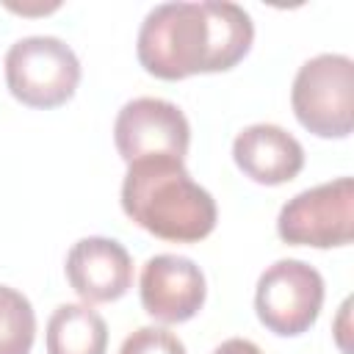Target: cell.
<instances>
[{
    "label": "cell",
    "instance_id": "10",
    "mask_svg": "<svg viewBox=\"0 0 354 354\" xmlns=\"http://www.w3.org/2000/svg\"><path fill=\"white\" fill-rule=\"evenodd\" d=\"M235 166L260 185L290 183L304 169V147L279 124H249L232 141Z\"/></svg>",
    "mask_w": 354,
    "mask_h": 354
},
{
    "label": "cell",
    "instance_id": "8",
    "mask_svg": "<svg viewBox=\"0 0 354 354\" xmlns=\"http://www.w3.org/2000/svg\"><path fill=\"white\" fill-rule=\"evenodd\" d=\"M138 293L147 315L160 324H183L202 310L207 282L191 257L155 254L141 268Z\"/></svg>",
    "mask_w": 354,
    "mask_h": 354
},
{
    "label": "cell",
    "instance_id": "6",
    "mask_svg": "<svg viewBox=\"0 0 354 354\" xmlns=\"http://www.w3.org/2000/svg\"><path fill=\"white\" fill-rule=\"evenodd\" d=\"M324 307V277L304 260H277L268 266L254 290V310L260 324L279 335H304Z\"/></svg>",
    "mask_w": 354,
    "mask_h": 354
},
{
    "label": "cell",
    "instance_id": "1",
    "mask_svg": "<svg viewBox=\"0 0 354 354\" xmlns=\"http://www.w3.org/2000/svg\"><path fill=\"white\" fill-rule=\"evenodd\" d=\"M254 41L252 17L230 0L160 3L138 28V64L160 80L227 72Z\"/></svg>",
    "mask_w": 354,
    "mask_h": 354
},
{
    "label": "cell",
    "instance_id": "7",
    "mask_svg": "<svg viewBox=\"0 0 354 354\" xmlns=\"http://www.w3.org/2000/svg\"><path fill=\"white\" fill-rule=\"evenodd\" d=\"M113 144L124 163L144 158L185 160L191 124L185 113L160 97H136L122 105L113 122Z\"/></svg>",
    "mask_w": 354,
    "mask_h": 354
},
{
    "label": "cell",
    "instance_id": "5",
    "mask_svg": "<svg viewBox=\"0 0 354 354\" xmlns=\"http://www.w3.org/2000/svg\"><path fill=\"white\" fill-rule=\"evenodd\" d=\"M277 232L290 246L332 249L354 235V180L337 177L288 199L277 216Z\"/></svg>",
    "mask_w": 354,
    "mask_h": 354
},
{
    "label": "cell",
    "instance_id": "12",
    "mask_svg": "<svg viewBox=\"0 0 354 354\" xmlns=\"http://www.w3.org/2000/svg\"><path fill=\"white\" fill-rule=\"evenodd\" d=\"M36 313L25 293L0 285V354H30Z\"/></svg>",
    "mask_w": 354,
    "mask_h": 354
},
{
    "label": "cell",
    "instance_id": "4",
    "mask_svg": "<svg viewBox=\"0 0 354 354\" xmlns=\"http://www.w3.org/2000/svg\"><path fill=\"white\" fill-rule=\"evenodd\" d=\"M6 83L28 108H58L77 91L80 61L58 36H25L6 53Z\"/></svg>",
    "mask_w": 354,
    "mask_h": 354
},
{
    "label": "cell",
    "instance_id": "2",
    "mask_svg": "<svg viewBox=\"0 0 354 354\" xmlns=\"http://www.w3.org/2000/svg\"><path fill=\"white\" fill-rule=\"evenodd\" d=\"M122 210L133 224L171 243H196L216 230V199L191 180L177 158H144L127 163Z\"/></svg>",
    "mask_w": 354,
    "mask_h": 354
},
{
    "label": "cell",
    "instance_id": "13",
    "mask_svg": "<svg viewBox=\"0 0 354 354\" xmlns=\"http://www.w3.org/2000/svg\"><path fill=\"white\" fill-rule=\"evenodd\" d=\"M119 354H188L185 343L160 326H141L124 337Z\"/></svg>",
    "mask_w": 354,
    "mask_h": 354
},
{
    "label": "cell",
    "instance_id": "3",
    "mask_svg": "<svg viewBox=\"0 0 354 354\" xmlns=\"http://www.w3.org/2000/svg\"><path fill=\"white\" fill-rule=\"evenodd\" d=\"M290 105L304 130L318 138H346L354 127V61L321 53L293 77Z\"/></svg>",
    "mask_w": 354,
    "mask_h": 354
},
{
    "label": "cell",
    "instance_id": "11",
    "mask_svg": "<svg viewBox=\"0 0 354 354\" xmlns=\"http://www.w3.org/2000/svg\"><path fill=\"white\" fill-rule=\"evenodd\" d=\"M47 354H105L108 326L91 304H61L47 321Z\"/></svg>",
    "mask_w": 354,
    "mask_h": 354
},
{
    "label": "cell",
    "instance_id": "14",
    "mask_svg": "<svg viewBox=\"0 0 354 354\" xmlns=\"http://www.w3.org/2000/svg\"><path fill=\"white\" fill-rule=\"evenodd\" d=\"M213 354H263V351H260L257 343H252L246 337H230L221 346H216Z\"/></svg>",
    "mask_w": 354,
    "mask_h": 354
},
{
    "label": "cell",
    "instance_id": "9",
    "mask_svg": "<svg viewBox=\"0 0 354 354\" xmlns=\"http://www.w3.org/2000/svg\"><path fill=\"white\" fill-rule=\"evenodd\" d=\"M66 279L86 304H105L122 299L133 285L130 252L102 235L80 238L66 254Z\"/></svg>",
    "mask_w": 354,
    "mask_h": 354
}]
</instances>
